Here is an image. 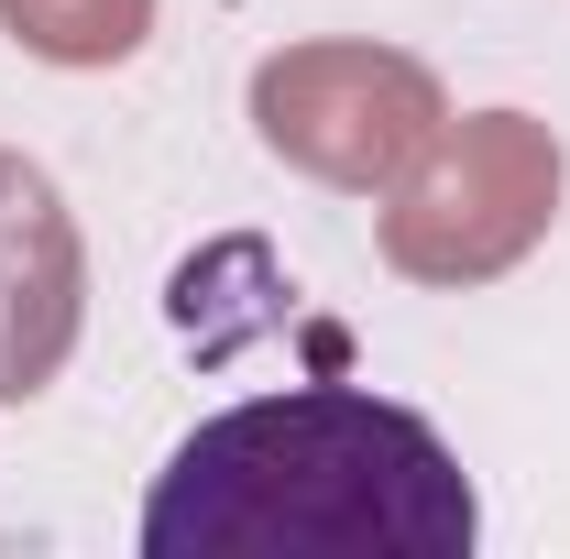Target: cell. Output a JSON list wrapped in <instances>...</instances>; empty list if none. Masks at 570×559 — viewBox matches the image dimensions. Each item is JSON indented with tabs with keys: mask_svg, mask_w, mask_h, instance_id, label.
Returning a JSON list of instances; mask_svg holds the SVG:
<instances>
[{
	"mask_svg": "<svg viewBox=\"0 0 570 559\" xmlns=\"http://www.w3.org/2000/svg\"><path fill=\"white\" fill-rule=\"evenodd\" d=\"M88 318V253L45 165L0 154V406L45 395Z\"/></svg>",
	"mask_w": 570,
	"mask_h": 559,
	"instance_id": "277c9868",
	"label": "cell"
},
{
	"mask_svg": "<svg viewBox=\"0 0 570 559\" xmlns=\"http://www.w3.org/2000/svg\"><path fill=\"white\" fill-rule=\"evenodd\" d=\"M0 33L45 67H121L154 33V0H0Z\"/></svg>",
	"mask_w": 570,
	"mask_h": 559,
	"instance_id": "5b68a950",
	"label": "cell"
},
{
	"mask_svg": "<svg viewBox=\"0 0 570 559\" xmlns=\"http://www.w3.org/2000/svg\"><path fill=\"white\" fill-rule=\"evenodd\" d=\"M483 504L450 439L362 384L209 418L142 493V559H472Z\"/></svg>",
	"mask_w": 570,
	"mask_h": 559,
	"instance_id": "6da1fadb",
	"label": "cell"
},
{
	"mask_svg": "<svg viewBox=\"0 0 570 559\" xmlns=\"http://www.w3.org/2000/svg\"><path fill=\"white\" fill-rule=\"evenodd\" d=\"M560 187H570V165H560V133L549 121H527V110L439 121V143L395 176L384 264L406 285H494L549 242Z\"/></svg>",
	"mask_w": 570,
	"mask_h": 559,
	"instance_id": "7a4b0ae2",
	"label": "cell"
},
{
	"mask_svg": "<svg viewBox=\"0 0 570 559\" xmlns=\"http://www.w3.org/2000/svg\"><path fill=\"white\" fill-rule=\"evenodd\" d=\"M439 121H450L439 77L417 56H395V45H285V56L253 67V133H264V154H285L318 187H352V198L395 187L439 143Z\"/></svg>",
	"mask_w": 570,
	"mask_h": 559,
	"instance_id": "3957f363",
	"label": "cell"
}]
</instances>
